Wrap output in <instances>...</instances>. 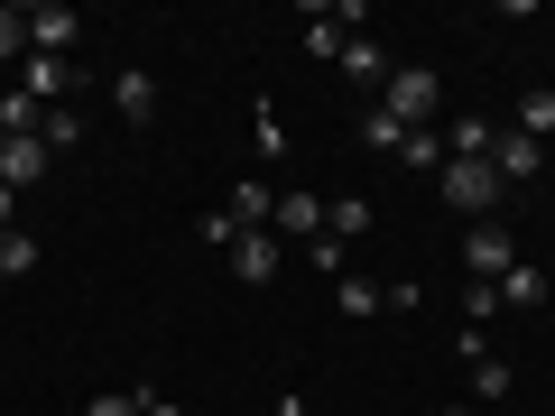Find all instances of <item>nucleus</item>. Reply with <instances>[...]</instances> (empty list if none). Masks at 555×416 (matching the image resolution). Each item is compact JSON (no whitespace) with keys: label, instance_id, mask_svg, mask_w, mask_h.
Instances as JSON below:
<instances>
[{"label":"nucleus","instance_id":"19","mask_svg":"<svg viewBox=\"0 0 555 416\" xmlns=\"http://www.w3.org/2000/svg\"><path fill=\"white\" fill-rule=\"evenodd\" d=\"M0 65H28V10L0 0Z\"/></svg>","mask_w":555,"mask_h":416},{"label":"nucleus","instance_id":"17","mask_svg":"<svg viewBox=\"0 0 555 416\" xmlns=\"http://www.w3.org/2000/svg\"><path fill=\"white\" fill-rule=\"evenodd\" d=\"M361 139H371L379 158H398V148H408V130H398V120L379 112V102H361Z\"/></svg>","mask_w":555,"mask_h":416},{"label":"nucleus","instance_id":"16","mask_svg":"<svg viewBox=\"0 0 555 416\" xmlns=\"http://www.w3.org/2000/svg\"><path fill=\"white\" fill-rule=\"evenodd\" d=\"M398 167H416V177H444V139H436V130H408V148H398Z\"/></svg>","mask_w":555,"mask_h":416},{"label":"nucleus","instance_id":"22","mask_svg":"<svg viewBox=\"0 0 555 416\" xmlns=\"http://www.w3.org/2000/svg\"><path fill=\"white\" fill-rule=\"evenodd\" d=\"M38 139H47V148H56V158H65V148H75V139H83V120H75V112H65V102H56V112H47V120H38Z\"/></svg>","mask_w":555,"mask_h":416},{"label":"nucleus","instance_id":"23","mask_svg":"<svg viewBox=\"0 0 555 416\" xmlns=\"http://www.w3.org/2000/svg\"><path fill=\"white\" fill-rule=\"evenodd\" d=\"M306 259H315L324 277H343V269H352V240H334V232H324V240H306Z\"/></svg>","mask_w":555,"mask_h":416},{"label":"nucleus","instance_id":"13","mask_svg":"<svg viewBox=\"0 0 555 416\" xmlns=\"http://www.w3.org/2000/svg\"><path fill=\"white\" fill-rule=\"evenodd\" d=\"M222 213H232L241 232H269V213H278V195H269V185H259V177H241V185H232V204H222Z\"/></svg>","mask_w":555,"mask_h":416},{"label":"nucleus","instance_id":"25","mask_svg":"<svg viewBox=\"0 0 555 416\" xmlns=\"http://www.w3.org/2000/svg\"><path fill=\"white\" fill-rule=\"evenodd\" d=\"M83 416H139V389H112V398H93Z\"/></svg>","mask_w":555,"mask_h":416},{"label":"nucleus","instance_id":"2","mask_svg":"<svg viewBox=\"0 0 555 416\" xmlns=\"http://www.w3.org/2000/svg\"><path fill=\"white\" fill-rule=\"evenodd\" d=\"M436 75H426V65H398V75L389 83H379V112H389L398 120V130H436Z\"/></svg>","mask_w":555,"mask_h":416},{"label":"nucleus","instance_id":"1","mask_svg":"<svg viewBox=\"0 0 555 416\" xmlns=\"http://www.w3.org/2000/svg\"><path fill=\"white\" fill-rule=\"evenodd\" d=\"M444 204H454L463 222H491L500 213V177H491V158H444Z\"/></svg>","mask_w":555,"mask_h":416},{"label":"nucleus","instance_id":"28","mask_svg":"<svg viewBox=\"0 0 555 416\" xmlns=\"http://www.w3.org/2000/svg\"><path fill=\"white\" fill-rule=\"evenodd\" d=\"M444 416H473V407H444Z\"/></svg>","mask_w":555,"mask_h":416},{"label":"nucleus","instance_id":"9","mask_svg":"<svg viewBox=\"0 0 555 416\" xmlns=\"http://www.w3.org/2000/svg\"><path fill=\"white\" fill-rule=\"evenodd\" d=\"M112 112H120V120H149V112H158V75L120 65V75H112Z\"/></svg>","mask_w":555,"mask_h":416},{"label":"nucleus","instance_id":"12","mask_svg":"<svg viewBox=\"0 0 555 416\" xmlns=\"http://www.w3.org/2000/svg\"><path fill=\"white\" fill-rule=\"evenodd\" d=\"M500 306H509V315H537V306H546V269H537V259H518V269L500 277Z\"/></svg>","mask_w":555,"mask_h":416},{"label":"nucleus","instance_id":"15","mask_svg":"<svg viewBox=\"0 0 555 416\" xmlns=\"http://www.w3.org/2000/svg\"><path fill=\"white\" fill-rule=\"evenodd\" d=\"M509 130H528L537 148H546V139H555V93H518V120H509Z\"/></svg>","mask_w":555,"mask_h":416},{"label":"nucleus","instance_id":"24","mask_svg":"<svg viewBox=\"0 0 555 416\" xmlns=\"http://www.w3.org/2000/svg\"><path fill=\"white\" fill-rule=\"evenodd\" d=\"M232 240H241V222L214 204V213H204V250H232Z\"/></svg>","mask_w":555,"mask_h":416},{"label":"nucleus","instance_id":"11","mask_svg":"<svg viewBox=\"0 0 555 416\" xmlns=\"http://www.w3.org/2000/svg\"><path fill=\"white\" fill-rule=\"evenodd\" d=\"M65 83H75V75H65V56H28V65H20V93H28V102H47V112L65 102Z\"/></svg>","mask_w":555,"mask_h":416},{"label":"nucleus","instance_id":"6","mask_svg":"<svg viewBox=\"0 0 555 416\" xmlns=\"http://www.w3.org/2000/svg\"><path fill=\"white\" fill-rule=\"evenodd\" d=\"M537 167H546V148H537L528 130H491V177H500V185L537 177Z\"/></svg>","mask_w":555,"mask_h":416},{"label":"nucleus","instance_id":"18","mask_svg":"<svg viewBox=\"0 0 555 416\" xmlns=\"http://www.w3.org/2000/svg\"><path fill=\"white\" fill-rule=\"evenodd\" d=\"M324 232H334V240H361V232H371V204H361V195L324 204Z\"/></svg>","mask_w":555,"mask_h":416},{"label":"nucleus","instance_id":"14","mask_svg":"<svg viewBox=\"0 0 555 416\" xmlns=\"http://www.w3.org/2000/svg\"><path fill=\"white\" fill-rule=\"evenodd\" d=\"M334 306H343V315H352V324H361V315H389V297H379L371 277H352V269L334 277Z\"/></svg>","mask_w":555,"mask_h":416},{"label":"nucleus","instance_id":"26","mask_svg":"<svg viewBox=\"0 0 555 416\" xmlns=\"http://www.w3.org/2000/svg\"><path fill=\"white\" fill-rule=\"evenodd\" d=\"M139 416H185L177 398H158V389H139Z\"/></svg>","mask_w":555,"mask_h":416},{"label":"nucleus","instance_id":"4","mask_svg":"<svg viewBox=\"0 0 555 416\" xmlns=\"http://www.w3.org/2000/svg\"><path fill=\"white\" fill-rule=\"evenodd\" d=\"M47 167H56V148H47L38 130H28V139H0V185H10V195H28Z\"/></svg>","mask_w":555,"mask_h":416},{"label":"nucleus","instance_id":"21","mask_svg":"<svg viewBox=\"0 0 555 416\" xmlns=\"http://www.w3.org/2000/svg\"><path fill=\"white\" fill-rule=\"evenodd\" d=\"M500 315V287H481V277H463V324H473V334H481V324H491Z\"/></svg>","mask_w":555,"mask_h":416},{"label":"nucleus","instance_id":"7","mask_svg":"<svg viewBox=\"0 0 555 416\" xmlns=\"http://www.w3.org/2000/svg\"><path fill=\"white\" fill-rule=\"evenodd\" d=\"M343 75H352V93L379 102V83H389L398 65H389V47H379V38H352V47H343Z\"/></svg>","mask_w":555,"mask_h":416},{"label":"nucleus","instance_id":"27","mask_svg":"<svg viewBox=\"0 0 555 416\" xmlns=\"http://www.w3.org/2000/svg\"><path fill=\"white\" fill-rule=\"evenodd\" d=\"M0 232H20V195L10 185H0Z\"/></svg>","mask_w":555,"mask_h":416},{"label":"nucleus","instance_id":"8","mask_svg":"<svg viewBox=\"0 0 555 416\" xmlns=\"http://www.w3.org/2000/svg\"><path fill=\"white\" fill-rule=\"evenodd\" d=\"M232 277H241V287H269V277H278V232H241L232 240Z\"/></svg>","mask_w":555,"mask_h":416},{"label":"nucleus","instance_id":"10","mask_svg":"<svg viewBox=\"0 0 555 416\" xmlns=\"http://www.w3.org/2000/svg\"><path fill=\"white\" fill-rule=\"evenodd\" d=\"M278 232H287V240H324V195H306V185H297V195H278Z\"/></svg>","mask_w":555,"mask_h":416},{"label":"nucleus","instance_id":"5","mask_svg":"<svg viewBox=\"0 0 555 416\" xmlns=\"http://www.w3.org/2000/svg\"><path fill=\"white\" fill-rule=\"evenodd\" d=\"M75 38H83V20L65 10V0H47V10H28V56H65Z\"/></svg>","mask_w":555,"mask_h":416},{"label":"nucleus","instance_id":"3","mask_svg":"<svg viewBox=\"0 0 555 416\" xmlns=\"http://www.w3.org/2000/svg\"><path fill=\"white\" fill-rule=\"evenodd\" d=\"M463 269H473L481 287H500V277L518 269V240L500 232V222H473V232H463Z\"/></svg>","mask_w":555,"mask_h":416},{"label":"nucleus","instance_id":"20","mask_svg":"<svg viewBox=\"0 0 555 416\" xmlns=\"http://www.w3.org/2000/svg\"><path fill=\"white\" fill-rule=\"evenodd\" d=\"M38 269V232H0V277H28Z\"/></svg>","mask_w":555,"mask_h":416}]
</instances>
